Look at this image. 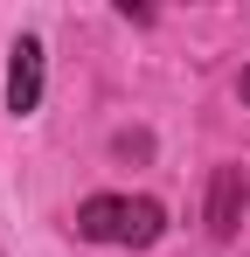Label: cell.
Returning <instances> with one entry per match:
<instances>
[{"mask_svg":"<svg viewBox=\"0 0 250 257\" xmlns=\"http://www.w3.org/2000/svg\"><path fill=\"white\" fill-rule=\"evenodd\" d=\"M160 229H167V209L146 195H90L77 209V236H90V243L146 250V243H160Z\"/></svg>","mask_w":250,"mask_h":257,"instance_id":"6da1fadb","label":"cell"},{"mask_svg":"<svg viewBox=\"0 0 250 257\" xmlns=\"http://www.w3.org/2000/svg\"><path fill=\"white\" fill-rule=\"evenodd\" d=\"M35 104H42V42L21 35V42H14V63H7V111L28 118Z\"/></svg>","mask_w":250,"mask_h":257,"instance_id":"7a4b0ae2","label":"cell"},{"mask_svg":"<svg viewBox=\"0 0 250 257\" xmlns=\"http://www.w3.org/2000/svg\"><path fill=\"white\" fill-rule=\"evenodd\" d=\"M243 202H250L243 167H215V181H208V229H215V236H236V222H243Z\"/></svg>","mask_w":250,"mask_h":257,"instance_id":"3957f363","label":"cell"},{"mask_svg":"<svg viewBox=\"0 0 250 257\" xmlns=\"http://www.w3.org/2000/svg\"><path fill=\"white\" fill-rule=\"evenodd\" d=\"M236 90H243V104H250V70H243V77H236Z\"/></svg>","mask_w":250,"mask_h":257,"instance_id":"277c9868","label":"cell"}]
</instances>
